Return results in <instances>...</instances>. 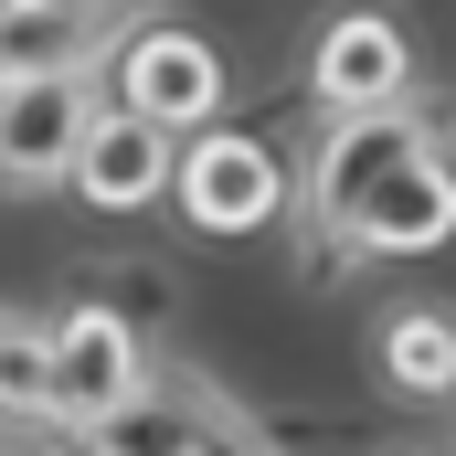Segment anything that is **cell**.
Segmentation results:
<instances>
[{
	"label": "cell",
	"mask_w": 456,
	"mask_h": 456,
	"mask_svg": "<svg viewBox=\"0 0 456 456\" xmlns=\"http://www.w3.org/2000/svg\"><path fill=\"white\" fill-rule=\"evenodd\" d=\"M75 446H86V456H191V403H181L170 382H149L138 403L75 425Z\"/></svg>",
	"instance_id": "10"
},
{
	"label": "cell",
	"mask_w": 456,
	"mask_h": 456,
	"mask_svg": "<svg viewBox=\"0 0 456 456\" xmlns=\"http://www.w3.org/2000/svg\"><path fill=\"white\" fill-rule=\"evenodd\" d=\"M138 393H149V350H138V330H127L117 308L53 319V436L96 425V414L138 403Z\"/></svg>",
	"instance_id": "6"
},
{
	"label": "cell",
	"mask_w": 456,
	"mask_h": 456,
	"mask_svg": "<svg viewBox=\"0 0 456 456\" xmlns=\"http://www.w3.org/2000/svg\"><path fill=\"white\" fill-rule=\"evenodd\" d=\"M425 456H436V446H425Z\"/></svg>",
	"instance_id": "16"
},
{
	"label": "cell",
	"mask_w": 456,
	"mask_h": 456,
	"mask_svg": "<svg viewBox=\"0 0 456 456\" xmlns=\"http://www.w3.org/2000/svg\"><path fill=\"white\" fill-rule=\"evenodd\" d=\"M170 393L191 403V456H276V446H265V425H255V414H244L233 393H213V382H191V371H181Z\"/></svg>",
	"instance_id": "13"
},
{
	"label": "cell",
	"mask_w": 456,
	"mask_h": 456,
	"mask_svg": "<svg viewBox=\"0 0 456 456\" xmlns=\"http://www.w3.org/2000/svg\"><path fill=\"white\" fill-rule=\"evenodd\" d=\"M149 21V0H96V11H53L21 0L0 21V75H107V53Z\"/></svg>",
	"instance_id": "7"
},
{
	"label": "cell",
	"mask_w": 456,
	"mask_h": 456,
	"mask_svg": "<svg viewBox=\"0 0 456 456\" xmlns=\"http://www.w3.org/2000/svg\"><path fill=\"white\" fill-rule=\"evenodd\" d=\"M107 75H0V191H53L75 170V138L96 127Z\"/></svg>",
	"instance_id": "2"
},
{
	"label": "cell",
	"mask_w": 456,
	"mask_h": 456,
	"mask_svg": "<svg viewBox=\"0 0 456 456\" xmlns=\"http://www.w3.org/2000/svg\"><path fill=\"white\" fill-rule=\"evenodd\" d=\"M414 149H436V117H414V107H361V117H330L319 127V149H308V170H297V224L308 233H330L382 181V170H403Z\"/></svg>",
	"instance_id": "1"
},
{
	"label": "cell",
	"mask_w": 456,
	"mask_h": 456,
	"mask_svg": "<svg viewBox=\"0 0 456 456\" xmlns=\"http://www.w3.org/2000/svg\"><path fill=\"white\" fill-rule=\"evenodd\" d=\"M53 11H96V0H53Z\"/></svg>",
	"instance_id": "14"
},
{
	"label": "cell",
	"mask_w": 456,
	"mask_h": 456,
	"mask_svg": "<svg viewBox=\"0 0 456 456\" xmlns=\"http://www.w3.org/2000/svg\"><path fill=\"white\" fill-rule=\"evenodd\" d=\"M96 213H138V202H159L170 191V127H149V117L127 107H96V127L75 138V170H64Z\"/></svg>",
	"instance_id": "9"
},
{
	"label": "cell",
	"mask_w": 456,
	"mask_h": 456,
	"mask_svg": "<svg viewBox=\"0 0 456 456\" xmlns=\"http://www.w3.org/2000/svg\"><path fill=\"white\" fill-rule=\"evenodd\" d=\"M446 233H456V181H446V138H436L403 170H382L319 244H340V255H436Z\"/></svg>",
	"instance_id": "5"
},
{
	"label": "cell",
	"mask_w": 456,
	"mask_h": 456,
	"mask_svg": "<svg viewBox=\"0 0 456 456\" xmlns=\"http://www.w3.org/2000/svg\"><path fill=\"white\" fill-rule=\"evenodd\" d=\"M107 86H117V107L149 117V127H202L224 107V53L202 32H181V21H138L107 53Z\"/></svg>",
	"instance_id": "4"
},
{
	"label": "cell",
	"mask_w": 456,
	"mask_h": 456,
	"mask_svg": "<svg viewBox=\"0 0 456 456\" xmlns=\"http://www.w3.org/2000/svg\"><path fill=\"white\" fill-rule=\"evenodd\" d=\"M403 86H414V53H403V32H393L382 11H340V21L319 32V53H308V96L330 117L403 107Z\"/></svg>",
	"instance_id": "8"
},
{
	"label": "cell",
	"mask_w": 456,
	"mask_h": 456,
	"mask_svg": "<svg viewBox=\"0 0 456 456\" xmlns=\"http://www.w3.org/2000/svg\"><path fill=\"white\" fill-rule=\"evenodd\" d=\"M11 11H21V0H0V21H11Z\"/></svg>",
	"instance_id": "15"
},
{
	"label": "cell",
	"mask_w": 456,
	"mask_h": 456,
	"mask_svg": "<svg viewBox=\"0 0 456 456\" xmlns=\"http://www.w3.org/2000/svg\"><path fill=\"white\" fill-rule=\"evenodd\" d=\"M170 202L191 213V233H255V224H276L287 170H276L265 138H244V127H202L191 149H170Z\"/></svg>",
	"instance_id": "3"
},
{
	"label": "cell",
	"mask_w": 456,
	"mask_h": 456,
	"mask_svg": "<svg viewBox=\"0 0 456 456\" xmlns=\"http://www.w3.org/2000/svg\"><path fill=\"white\" fill-rule=\"evenodd\" d=\"M0 425H53V319L0 308Z\"/></svg>",
	"instance_id": "11"
},
{
	"label": "cell",
	"mask_w": 456,
	"mask_h": 456,
	"mask_svg": "<svg viewBox=\"0 0 456 456\" xmlns=\"http://www.w3.org/2000/svg\"><path fill=\"white\" fill-rule=\"evenodd\" d=\"M382 382L414 393V403H446V382H456V330H446V308H403V319L382 330Z\"/></svg>",
	"instance_id": "12"
}]
</instances>
